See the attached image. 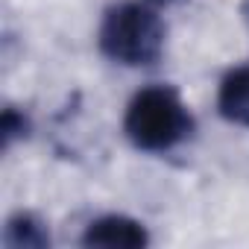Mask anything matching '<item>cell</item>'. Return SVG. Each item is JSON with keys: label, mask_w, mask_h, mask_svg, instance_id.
<instances>
[{"label": "cell", "mask_w": 249, "mask_h": 249, "mask_svg": "<svg viewBox=\"0 0 249 249\" xmlns=\"http://www.w3.org/2000/svg\"><path fill=\"white\" fill-rule=\"evenodd\" d=\"M123 132L132 141V147L144 153H170L191 138L194 117L176 88L147 85L129 100Z\"/></svg>", "instance_id": "obj_1"}, {"label": "cell", "mask_w": 249, "mask_h": 249, "mask_svg": "<svg viewBox=\"0 0 249 249\" xmlns=\"http://www.w3.org/2000/svg\"><path fill=\"white\" fill-rule=\"evenodd\" d=\"M100 53L126 68H147L161 59L164 24L147 3H117L103 15L97 33Z\"/></svg>", "instance_id": "obj_2"}, {"label": "cell", "mask_w": 249, "mask_h": 249, "mask_svg": "<svg viewBox=\"0 0 249 249\" xmlns=\"http://www.w3.org/2000/svg\"><path fill=\"white\" fill-rule=\"evenodd\" d=\"M85 246H108V249H141L150 243V231L144 223L126 214H103L88 223L82 234Z\"/></svg>", "instance_id": "obj_3"}, {"label": "cell", "mask_w": 249, "mask_h": 249, "mask_svg": "<svg viewBox=\"0 0 249 249\" xmlns=\"http://www.w3.org/2000/svg\"><path fill=\"white\" fill-rule=\"evenodd\" d=\"M217 111L234 126H249V65H237L223 76Z\"/></svg>", "instance_id": "obj_4"}, {"label": "cell", "mask_w": 249, "mask_h": 249, "mask_svg": "<svg viewBox=\"0 0 249 249\" xmlns=\"http://www.w3.org/2000/svg\"><path fill=\"white\" fill-rule=\"evenodd\" d=\"M3 243L12 249H44L50 234L33 214H15L3 229Z\"/></svg>", "instance_id": "obj_5"}, {"label": "cell", "mask_w": 249, "mask_h": 249, "mask_svg": "<svg viewBox=\"0 0 249 249\" xmlns=\"http://www.w3.org/2000/svg\"><path fill=\"white\" fill-rule=\"evenodd\" d=\"M0 132H3V147H12L15 138L27 135V117L15 108H6L3 120H0Z\"/></svg>", "instance_id": "obj_6"}, {"label": "cell", "mask_w": 249, "mask_h": 249, "mask_svg": "<svg viewBox=\"0 0 249 249\" xmlns=\"http://www.w3.org/2000/svg\"><path fill=\"white\" fill-rule=\"evenodd\" d=\"M246 18H249V0H246Z\"/></svg>", "instance_id": "obj_7"}, {"label": "cell", "mask_w": 249, "mask_h": 249, "mask_svg": "<svg viewBox=\"0 0 249 249\" xmlns=\"http://www.w3.org/2000/svg\"><path fill=\"white\" fill-rule=\"evenodd\" d=\"M156 3H167V0H156Z\"/></svg>", "instance_id": "obj_8"}]
</instances>
